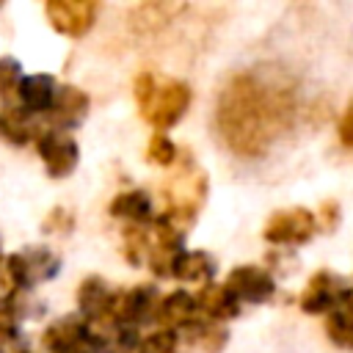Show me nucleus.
<instances>
[{
    "label": "nucleus",
    "mask_w": 353,
    "mask_h": 353,
    "mask_svg": "<svg viewBox=\"0 0 353 353\" xmlns=\"http://www.w3.org/2000/svg\"><path fill=\"white\" fill-rule=\"evenodd\" d=\"M185 6L182 3H141L130 11V28L135 33H154L160 28H165L174 17H179Z\"/></svg>",
    "instance_id": "2eb2a0df"
},
{
    "label": "nucleus",
    "mask_w": 353,
    "mask_h": 353,
    "mask_svg": "<svg viewBox=\"0 0 353 353\" xmlns=\"http://www.w3.org/2000/svg\"><path fill=\"white\" fill-rule=\"evenodd\" d=\"M41 347H47L50 353H72L85 347V323H80L77 317H61L50 323L41 334Z\"/></svg>",
    "instance_id": "f8f14e48"
},
{
    "label": "nucleus",
    "mask_w": 353,
    "mask_h": 353,
    "mask_svg": "<svg viewBox=\"0 0 353 353\" xmlns=\"http://www.w3.org/2000/svg\"><path fill=\"white\" fill-rule=\"evenodd\" d=\"M146 251H149V234L138 223L124 226V232H121V254H124V259L135 268V265H141Z\"/></svg>",
    "instance_id": "4be33fe9"
},
{
    "label": "nucleus",
    "mask_w": 353,
    "mask_h": 353,
    "mask_svg": "<svg viewBox=\"0 0 353 353\" xmlns=\"http://www.w3.org/2000/svg\"><path fill=\"white\" fill-rule=\"evenodd\" d=\"M19 83H22V66H19V61L11 58V55H3L0 58V97L3 99H11L17 94V88H19Z\"/></svg>",
    "instance_id": "393cba45"
},
{
    "label": "nucleus",
    "mask_w": 353,
    "mask_h": 353,
    "mask_svg": "<svg viewBox=\"0 0 353 353\" xmlns=\"http://www.w3.org/2000/svg\"><path fill=\"white\" fill-rule=\"evenodd\" d=\"M212 273H215V262L204 251H179L171 259V276H176L179 281H204L207 284Z\"/></svg>",
    "instance_id": "f3484780"
},
{
    "label": "nucleus",
    "mask_w": 353,
    "mask_h": 353,
    "mask_svg": "<svg viewBox=\"0 0 353 353\" xmlns=\"http://www.w3.org/2000/svg\"><path fill=\"white\" fill-rule=\"evenodd\" d=\"M55 80L52 74H28L22 77L19 88H17V97H19V105H22V113H44L52 108V99H55Z\"/></svg>",
    "instance_id": "ddd939ff"
},
{
    "label": "nucleus",
    "mask_w": 353,
    "mask_h": 353,
    "mask_svg": "<svg viewBox=\"0 0 353 353\" xmlns=\"http://www.w3.org/2000/svg\"><path fill=\"white\" fill-rule=\"evenodd\" d=\"M196 298L185 290H176L171 295H165L157 306V320L163 323V328H185L196 320Z\"/></svg>",
    "instance_id": "dca6fc26"
},
{
    "label": "nucleus",
    "mask_w": 353,
    "mask_h": 353,
    "mask_svg": "<svg viewBox=\"0 0 353 353\" xmlns=\"http://www.w3.org/2000/svg\"><path fill=\"white\" fill-rule=\"evenodd\" d=\"M325 334L336 347L353 350V320L345 317L342 312H331L325 320Z\"/></svg>",
    "instance_id": "5701e85b"
},
{
    "label": "nucleus",
    "mask_w": 353,
    "mask_h": 353,
    "mask_svg": "<svg viewBox=\"0 0 353 353\" xmlns=\"http://www.w3.org/2000/svg\"><path fill=\"white\" fill-rule=\"evenodd\" d=\"M154 88H157V77H154L152 72H141V74L135 77V83H132V94H135L138 110H143V108L149 105V99H152Z\"/></svg>",
    "instance_id": "cd10ccee"
},
{
    "label": "nucleus",
    "mask_w": 353,
    "mask_h": 353,
    "mask_svg": "<svg viewBox=\"0 0 353 353\" xmlns=\"http://www.w3.org/2000/svg\"><path fill=\"white\" fill-rule=\"evenodd\" d=\"M188 331V342L196 345L199 350L204 353H221L229 342V331L221 325V323H212V320H193L190 325H185Z\"/></svg>",
    "instance_id": "6ab92c4d"
},
{
    "label": "nucleus",
    "mask_w": 353,
    "mask_h": 353,
    "mask_svg": "<svg viewBox=\"0 0 353 353\" xmlns=\"http://www.w3.org/2000/svg\"><path fill=\"white\" fill-rule=\"evenodd\" d=\"M336 312H342L345 317L353 320V290H347V295H345V301H342V306H339Z\"/></svg>",
    "instance_id": "2f4dec72"
},
{
    "label": "nucleus",
    "mask_w": 353,
    "mask_h": 353,
    "mask_svg": "<svg viewBox=\"0 0 353 353\" xmlns=\"http://www.w3.org/2000/svg\"><path fill=\"white\" fill-rule=\"evenodd\" d=\"M350 287H345V281L339 276H334L331 270H317L303 295H301V309L306 314H325V312H336L345 301Z\"/></svg>",
    "instance_id": "6e6552de"
},
{
    "label": "nucleus",
    "mask_w": 353,
    "mask_h": 353,
    "mask_svg": "<svg viewBox=\"0 0 353 353\" xmlns=\"http://www.w3.org/2000/svg\"><path fill=\"white\" fill-rule=\"evenodd\" d=\"M317 232V218L306 207H290L279 210L268 218L262 234L273 245H303L314 237Z\"/></svg>",
    "instance_id": "20e7f679"
},
{
    "label": "nucleus",
    "mask_w": 353,
    "mask_h": 353,
    "mask_svg": "<svg viewBox=\"0 0 353 353\" xmlns=\"http://www.w3.org/2000/svg\"><path fill=\"white\" fill-rule=\"evenodd\" d=\"M320 221L325 223V229H331V226L339 221V210H336L334 201H325V204L320 207Z\"/></svg>",
    "instance_id": "c756f323"
},
{
    "label": "nucleus",
    "mask_w": 353,
    "mask_h": 353,
    "mask_svg": "<svg viewBox=\"0 0 353 353\" xmlns=\"http://www.w3.org/2000/svg\"><path fill=\"white\" fill-rule=\"evenodd\" d=\"M176 342H179L176 331H171V328H157V331H152L149 336L141 339L138 353H174V350H176Z\"/></svg>",
    "instance_id": "a878e982"
},
{
    "label": "nucleus",
    "mask_w": 353,
    "mask_h": 353,
    "mask_svg": "<svg viewBox=\"0 0 353 353\" xmlns=\"http://www.w3.org/2000/svg\"><path fill=\"white\" fill-rule=\"evenodd\" d=\"M72 226H74L72 210H66V207H52V210L47 212L44 223H41V232H47V234H66V232H72Z\"/></svg>",
    "instance_id": "bb28decb"
},
{
    "label": "nucleus",
    "mask_w": 353,
    "mask_h": 353,
    "mask_svg": "<svg viewBox=\"0 0 353 353\" xmlns=\"http://www.w3.org/2000/svg\"><path fill=\"white\" fill-rule=\"evenodd\" d=\"M0 334H3V336H14V334H17V320L6 312L3 303H0Z\"/></svg>",
    "instance_id": "7c9ffc66"
},
{
    "label": "nucleus",
    "mask_w": 353,
    "mask_h": 353,
    "mask_svg": "<svg viewBox=\"0 0 353 353\" xmlns=\"http://www.w3.org/2000/svg\"><path fill=\"white\" fill-rule=\"evenodd\" d=\"M0 8H3V3H0Z\"/></svg>",
    "instance_id": "f704fd0d"
},
{
    "label": "nucleus",
    "mask_w": 353,
    "mask_h": 353,
    "mask_svg": "<svg viewBox=\"0 0 353 353\" xmlns=\"http://www.w3.org/2000/svg\"><path fill=\"white\" fill-rule=\"evenodd\" d=\"M108 212L113 218H121V221H130V223L141 226L143 221L152 218V199H149L146 190H124L110 201Z\"/></svg>",
    "instance_id": "a211bd4d"
},
{
    "label": "nucleus",
    "mask_w": 353,
    "mask_h": 353,
    "mask_svg": "<svg viewBox=\"0 0 353 353\" xmlns=\"http://www.w3.org/2000/svg\"><path fill=\"white\" fill-rule=\"evenodd\" d=\"M19 353H30V350H19Z\"/></svg>",
    "instance_id": "72a5a7b5"
},
{
    "label": "nucleus",
    "mask_w": 353,
    "mask_h": 353,
    "mask_svg": "<svg viewBox=\"0 0 353 353\" xmlns=\"http://www.w3.org/2000/svg\"><path fill=\"white\" fill-rule=\"evenodd\" d=\"M72 353H88V347H80V350H72Z\"/></svg>",
    "instance_id": "473e14b6"
},
{
    "label": "nucleus",
    "mask_w": 353,
    "mask_h": 353,
    "mask_svg": "<svg viewBox=\"0 0 353 353\" xmlns=\"http://www.w3.org/2000/svg\"><path fill=\"white\" fill-rule=\"evenodd\" d=\"M22 259H25V276H28V287H33L36 281H47L58 273L61 268V259L50 251V248H30V251H22Z\"/></svg>",
    "instance_id": "aec40b11"
},
{
    "label": "nucleus",
    "mask_w": 353,
    "mask_h": 353,
    "mask_svg": "<svg viewBox=\"0 0 353 353\" xmlns=\"http://www.w3.org/2000/svg\"><path fill=\"white\" fill-rule=\"evenodd\" d=\"M176 154H179V149H176V143H174L165 132H154V135L149 138V143H146V160H149V163L171 165V163L176 160Z\"/></svg>",
    "instance_id": "b1692460"
},
{
    "label": "nucleus",
    "mask_w": 353,
    "mask_h": 353,
    "mask_svg": "<svg viewBox=\"0 0 353 353\" xmlns=\"http://www.w3.org/2000/svg\"><path fill=\"white\" fill-rule=\"evenodd\" d=\"M0 135L6 141H11L14 146H25L36 135V127L25 119L22 110H6V113H0Z\"/></svg>",
    "instance_id": "412c9836"
},
{
    "label": "nucleus",
    "mask_w": 353,
    "mask_h": 353,
    "mask_svg": "<svg viewBox=\"0 0 353 353\" xmlns=\"http://www.w3.org/2000/svg\"><path fill=\"white\" fill-rule=\"evenodd\" d=\"M36 146H39V157L52 179H63L77 168L80 146L72 135H66L61 130H47L36 138Z\"/></svg>",
    "instance_id": "423d86ee"
},
{
    "label": "nucleus",
    "mask_w": 353,
    "mask_h": 353,
    "mask_svg": "<svg viewBox=\"0 0 353 353\" xmlns=\"http://www.w3.org/2000/svg\"><path fill=\"white\" fill-rule=\"evenodd\" d=\"M298 116L295 83L276 66L234 72L215 105V127L226 149L237 157H262Z\"/></svg>",
    "instance_id": "f257e3e1"
},
{
    "label": "nucleus",
    "mask_w": 353,
    "mask_h": 353,
    "mask_svg": "<svg viewBox=\"0 0 353 353\" xmlns=\"http://www.w3.org/2000/svg\"><path fill=\"white\" fill-rule=\"evenodd\" d=\"M99 6L91 0H50L44 3V17L52 25V30L80 39L85 36L97 22Z\"/></svg>",
    "instance_id": "39448f33"
},
{
    "label": "nucleus",
    "mask_w": 353,
    "mask_h": 353,
    "mask_svg": "<svg viewBox=\"0 0 353 353\" xmlns=\"http://www.w3.org/2000/svg\"><path fill=\"white\" fill-rule=\"evenodd\" d=\"M113 295L108 281L102 276H85L77 287V306L80 312L91 320H99V317H108L110 314V303H113Z\"/></svg>",
    "instance_id": "4468645a"
},
{
    "label": "nucleus",
    "mask_w": 353,
    "mask_h": 353,
    "mask_svg": "<svg viewBox=\"0 0 353 353\" xmlns=\"http://www.w3.org/2000/svg\"><path fill=\"white\" fill-rule=\"evenodd\" d=\"M226 287L232 290L237 301H248V303H265L276 292L273 276L256 265H237L226 276Z\"/></svg>",
    "instance_id": "1a4fd4ad"
},
{
    "label": "nucleus",
    "mask_w": 353,
    "mask_h": 353,
    "mask_svg": "<svg viewBox=\"0 0 353 353\" xmlns=\"http://www.w3.org/2000/svg\"><path fill=\"white\" fill-rule=\"evenodd\" d=\"M336 132H339V141H342V146L353 149V102L345 108V113H342V119H339V127H336Z\"/></svg>",
    "instance_id": "c85d7f7f"
},
{
    "label": "nucleus",
    "mask_w": 353,
    "mask_h": 353,
    "mask_svg": "<svg viewBox=\"0 0 353 353\" xmlns=\"http://www.w3.org/2000/svg\"><path fill=\"white\" fill-rule=\"evenodd\" d=\"M88 108H91V99L83 88L61 85L55 91V99H52V108L47 110V116L55 127H61V132H66L69 127H77L88 116Z\"/></svg>",
    "instance_id": "9d476101"
},
{
    "label": "nucleus",
    "mask_w": 353,
    "mask_h": 353,
    "mask_svg": "<svg viewBox=\"0 0 353 353\" xmlns=\"http://www.w3.org/2000/svg\"><path fill=\"white\" fill-rule=\"evenodd\" d=\"M163 199H165V212L171 223H176L182 232L190 226L207 199V174L193 163L190 152L176 154V174L168 176L163 185Z\"/></svg>",
    "instance_id": "f03ea898"
},
{
    "label": "nucleus",
    "mask_w": 353,
    "mask_h": 353,
    "mask_svg": "<svg viewBox=\"0 0 353 353\" xmlns=\"http://www.w3.org/2000/svg\"><path fill=\"white\" fill-rule=\"evenodd\" d=\"M157 306H160V295L154 287L149 284H138L127 292H116L113 295V303H110V317L116 323H124V325H141V323H149L157 317Z\"/></svg>",
    "instance_id": "0eeeda50"
},
{
    "label": "nucleus",
    "mask_w": 353,
    "mask_h": 353,
    "mask_svg": "<svg viewBox=\"0 0 353 353\" xmlns=\"http://www.w3.org/2000/svg\"><path fill=\"white\" fill-rule=\"evenodd\" d=\"M196 309L212 320V323H221V320H232L240 314V301L232 295V290L226 284H212L207 281L199 295H196Z\"/></svg>",
    "instance_id": "9b49d317"
},
{
    "label": "nucleus",
    "mask_w": 353,
    "mask_h": 353,
    "mask_svg": "<svg viewBox=\"0 0 353 353\" xmlns=\"http://www.w3.org/2000/svg\"><path fill=\"white\" fill-rule=\"evenodd\" d=\"M190 99H193V91L185 80H163V83L157 80V88H154L149 105L141 110V116L152 127L168 130L185 116V110L190 108Z\"/></svg>",
    "instance_id": "7ed1b4c3"
}]
</instances>
